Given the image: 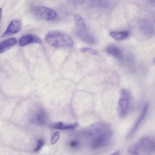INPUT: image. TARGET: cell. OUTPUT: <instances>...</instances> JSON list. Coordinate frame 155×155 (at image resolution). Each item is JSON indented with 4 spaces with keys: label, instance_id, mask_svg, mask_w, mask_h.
Masks as SVG:
<instances>
[{
    "label": "cell",
    "instance_id": "1",
    "mask_svg": "<svg viewBox=\"0 0 155 155\" xmlns=\"http://www.w3.org/2000/svg\"><path fill=\"white\" fill-rule=\"evenodd\" d=\"M45 39L48 44L56 48H71L73 46V41L69 36L58 31L48 33L45 36Z\"/></svg>",
    "mask_w": 155,
    "mask_h": 155
},
{
    "label": "cell",
    "instance_id": "2",
    "mask_svg": "<svg viewBox=\"0 0 155 155\" xmlns=\"http://www.w3.org/2000/svg\"><path fill=\"white\" fill-rule=\"evenodd\" d=\"M120 95L118 103L117 110L119 115L123 117L127 114L130 107L129 94L125 90L120 91Z\"/></svg>",
    "mask_w": 155,
    "mask_h": 155
},
{
    "label": "cell",
    "instance_id": "3",
    "mask_svg": "<svg viewBox=\"0 0 155 155\" xmlns=\"http://www.w3.org/2000/svg\"><path fill=\"white\" fill-rule=\"evenodd\" d=\"M34 13L39 19L46 20L54 19L57 15L56 12L53 9L42 6L36 7L34 10Z\"/></svg>",
    "mask_w": 155,
    "mask_h": 155
},
{
    "label": "cell",
    "instance_id": "4",
    "mask_svg": "<svg viewBox=\"0 0 155 155\" xmlns=\"http://www.w3.org/2000/svg\"><path fill=\"white\" fill-rule=\"evenodd\" d=\"M112 133L110 130L105 131L96 138L92 141L91 146L93 148L97 149L103 147L110 141Z\"/></svg>",
    "mask_w": 155,
    "mask_h": 155
},
{
    "label": "cell",
    "instance_id": "5",
    "mask_svg": "<svg viewBox=\"0 0 155 155\" xmlns=\"http://www.w3.org/2000/svg\"><path fill=\"white\" fill-rule=\"evenodd\" d=\"M139 151L152 152L155 150V141L150 138L144 137L139 141L137 144Z\"/></svg>",
    "mask_w": 155,
    "mask_h": 155
},
{
    "label": "cell",
    "instance_id": "6",
    "mask_svg": "<svg viewBox=\"0 0 155 155\" xmlns=\"http://www.w3.org/2000/svg\"><path fill=\"white\" fill-rule=\"evenodd\" d=\"M21 27V24L20 21L18 20L12 21L1 37L4 38L17 33L20 31Z\"/></svg>",
    "mask_w": 155,
    "mask_h": 155
},
{
    "label": "cell",
    "instance_id": "7",
    "mask_svg": "<svg viewBox=\"0 0 155 155\" xmlns=\"http://www.w3.org/2000/svg\"><path fill=\"white\" fill-rule=\"evenodd\" d=\"M42 41L41 39L37 36L29 34L21 37L19 40L18 44L21 46H23L31 43L41 44Z\"/></svg>",
    "mask_w": 155,
    "mask_h": 155
},
{
    "label": "cell",
    "instance_id": "8",
    "mask_svg": "<svg viewBox=\"0 0 155 155\" xmlns=\"http://www.w3.org/2000/svg\"><path fill=\"white\" fill-rule=\"evenodd\" d=\"M77 35L81 39L86 43L90 44L95 43L96 41L94 37L87 31V29H78Z\"/></svg>",
    "mask_w": 155,
    "mask_h": 155
},
{
    "label": "cell",
    "instance_id": "9",
    "mask_svg": "<svg viewBox=\"0 0 155 155\" xmlns=\"http://www.w3.org/2000/svg\"><path fill=\"white\" fill-rule=\"evenodd\" d=\"M17 42L15 38H11L2 42L0 45V53H3L15 45Z\"/></svg>",
    "mask_w": 155,
    "mask_h": 155
},
{
    "label": "cell",
    "instance_id": "10",
    "mask_svg": "<svg viewBox=\"0 0 155 155\" xmlns=\"http://www.w3.org/2000/svg\"><path fill=\"white\" fill-rule=\"evenodd\" d=\"M148 108V104L147 103L145 104L140 116L134 124L129 135H131L134 134L137 130L140 124L143 121L147 113Z\"/></svg>",
    "mask_w": 155,
    "mask_h": 155
},
{
    "label": "cell",
    "instance_id": "11",
    "mask_svg": "<svg viewBox=\"0 0 155 155\" xmlns=\"http://www.w3.org/2000/svg\"><path fill=\"white\" fill-rule=\"evenodd\" d=\"M78 125V124L77 122L68 124L61 122H58L52 125V127L58 129L65 130L74 129L77 128Z\"/></svg>",
    "mask_w": 155,
    "mask_h": 155
},
{
    "label": "cell",
    "instance_id": "12",
    "mask_svg": "<svg viewBox=\"0 0 155 155\" xmlns=\"http://www.w3.org/2000/svg\"><path fill=\"white\" fill-rule=\"evenodd\" d=\"M107 51L108 53L119 59L122 58V53L120 50L118 48L114 46H110L107 48Z\"/></svg>",
    "mask_w": 155,
    "mask_h": 155
},
{
    "label": "cell",
    "instance_id": "13",
    "mask_svg": "<svg viewBox=\"0 0 155 155\" xmlns=\"http://www.w3.org/2000/svg\"><path fill=\"white\" fill-rule=\"evenodd\" d=\"M110 35L115 40H120L127 38L129 35V32L127 31L112 32L110 33Z\"/></svg>",
    "mask_w": 155,
    "mask_h": 155
},
{
    "label": "cell",
    "instance_id": "14",
    "mask_svg": "<svg viewBox=\"0 0 155 155\" xmlns=\"http://www.w3.org/2000/svg\"><path fill=\"white\" fill-rule=\"evenodd\" d=\"M75 24L78 29H86L84 21L82 17L79 14H75L74 16Z\"/></svg>",
    "mask_w": 155,
    "mask_h": 155
},
{
    "label": "cell",
    "instance_id": "15",
    "mask_svg": "<svg viewBox=\"0 0 155 155\" xmlns=\"http://www.w3.org/2000/svg\"><path fill=\"white\" fill-rule=\"evenodd\" d=\"M128 152L132 155H138L139 150L137 144L134 143L130 145L128 148Z\"/></svg>",
    "mask_w": 155,
    "mask_h": 155
},
{
    "label": "cell",
    "instance_id": "16",
    "mask_svg": "<svg viewBox=\"0 0 155 155\" xmlns=\"http://www.w3.org/2000/svg\"><path fill=\"white\" fill-rule=\"evenodd\" d=\"M60 136V133L58 131L55 132L53 135L51 140V144H54L59 139Z\"/></svg>",
    "mask_w": 155,
    "mask_h": 155
},
{
    "label": "cell",
    "instance_id": "17",
    "mask_svg": "<svg viewBox=\"0 0 155 155\" xmlns=\"http://www.w3.org/2000/svg\"><path fill=\"white\" fill-rule=\"evenodd\" d=\"M80 51L83 53H90L93 54H96L97 52L94 49L91 48L84 47L81 48Z\"/></svg>",
    "mask_w": 155,
    "mask_h": 155
},
{
    "label": "cell",
    "instance_id": "18",
    "mask_svg": "<svg viewBox=\"0 0 155 155\" xmlns=\"http://www.w3.org/2000/svg\"><path fill=\"white\" fill-rule=\"evenodd\" d=\"M44 144V142L41 140H39L38 142L37 147L34 149L35 151H38L41 148Z\"/></svg>",
    "mask_w": 155,
    "mask_h": 155
},
{
    "label": "cell",
    "instance_id": "19",
    "mask_svg": "<svg viewBox=\"0 0 155 155\" xmlns=\"http://www.w3.org/2000/svg\"><path fill=\"white\" fill-rule=\"evenodd\" d=\"M79 144V143L78 141L76 140H72L70 143V146L73 148L77 147Z\"/></svg>",
    "mask_w": 155,
    "mask_h": 155
},
{
    "label": "cell",
    "instance_id": "20",
    "mask_svg": "<svg viewBox=\"0 0 155 155\" xmlns=\"http://www.w3.org/2000/svg\"><path fill=\"white\" fill-rule=\"evenodd\" d=\"M120 151L117 150L110 155H120Z\"/></svg>",
    "mask_w": 155,
    "mask_h": 155
},
{
    "label": "cell",
    "instance_id": "21",
    "mask_svg": "<svg viewBox=\"0 0 155 155\" xmlns=\"http://www.w3.org/2000/svg\"><path fill=\"white\" fill-rule=\"evenodd\" d=\"M153 63L154 64H155V58H154V59H153Z\"/></svg>",
    "mask_w": 155,
    "mask_h": 155
}]
</instances>
